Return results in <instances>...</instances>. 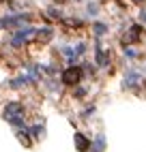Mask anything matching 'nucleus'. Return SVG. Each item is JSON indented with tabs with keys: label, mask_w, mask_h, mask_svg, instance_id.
Segmentation results:
<instances>
[{
	"label": "nucleus",
	"mask_w": 146,
	"mask_h": 152,
	"mask_svg": "<svg viewBox=\"0 0 146 152\" xmlns=\"http://www.w3.org/2000/svg\"><path fill=\"white\" fill-rule=\"evenodd\" d=\"M24 116H26V111L22 107V103H9L2 111V118L7 120V122H11V124H19V122H24Z\"/></svg>",
	"instance_id": "obj_1"
},
{
	"label": "nucleus",
	"mask_w": 146,
	"mask_h": 152,
	"mask_svg": "<svg viewBox=\"0 0 146 152\" xmlns=\"http://www.w3.org/2000/svg\"><path fill=\"white\" fill-rule=\"evenodd\" d=\"M80 79H82V69H77V66H69V69H65V73H62L65 86H77Z\"/></svg>",
	"instance_id": "obj_2"
},
{
	"label": "nucleus",
	"mask_w": 146,
	"mask_h": 152,
	"mask_svg": "<svg viewBox=\"0 0 146 152\" xmlns=\"http://www.w3.org/2000/svg\"><path fill=\"white\" fill-rule=\"evenodd\" d=\"M73 139H75V148H77L80 152H88V150H90V139H86L82 133H77Z\"/></svg>",
	"instance_id": "obj_3"
},
{
	"label": "nucleus",
	"mask_w": 146,
	"mask_h": 152,
	"mask_svg": "<svg viewBox=\"0 0 146 152\" xmlns=\"http://www.w3.org/2000/svg\"><path fill=\"white\" fill-rule=\"evenodd\" d=\"M28 34H32V30H24V32H17V37L13 39V45H15V47L24 45V43H26V39H28Z\"/></svg>",
	"instance_id": "obj_4"
},
{
	"label": "nucleus",
	"mask_w": 146,
	"mask_h": 152,
	"mask_svg": "<svg viewBox=\"0 0 146 152\" xmlns=\"http://www.w3.org/2000/svg\"><path fill=\"white\" fill-rule=\"evenodd\" d=\"M138 82H140V79H138V75H129L127 79H125V86H127V88H133Z\"/></svg>",
	"instance_id": "obj_5"
},
{
	"label": "nucleus",
	"mask_w": 146,
	"mask_h": 152,
	"mask_svg": "<svg viewBox=\"0 0 146 152\" xmlns=\"http://www.w3.org/2000/svg\"><path fill=\"white\" fill-rule=\"evenodd\" d=\"M97 62H99L101 66H105V64H108V54H105V52H97Z\"/></svg>",
	"instance_id": "obj_6"
},
{
	"label": "nucleus",
	"mask_w": 146,
	"mask_h": 152,
	"mask_svg": "<svg viewBox=\"0 0 146 152\" xmlns=\"http://www.w3.org/2000/svg\"><path fill=\"white\" fill-rule=\"evenodd\" d=\"M17 137H19V141H22L24 146H30V139H28V133H26V131H19Z\"/></svg>",
	"instance_id": "obj_7"
},
{
	"label": "nucleus",
	"mask_w": 146,
	"mask_h": 152,
	"mask_svg": "<svg viewBox=\"0 0 146 152\" xmlns=\"http://www.w3.org/2000/svg\"><path fill=\"white\" fill-rule=\"evenodd\" d=\"M26 84H28V79H26V77H19V79H15V82H13L15 88H24Z\"/></svg>",
	"instance_id": "obj_8"
},
{
	"label": "nucleus",
	"mask_w": 146,
	"mask_h": 152,
	"mask_svg": "<svg viewBox=\"0 0 146 152\" xmlns=\"http://www.w3.org/2000/svg\"><path fill=\"white\" fill-rule=\"evenodd\" d=\"M103 150V137H97V141H95V150L92 152H101Z\"/></svg>",
	"instance_id": "obj_9"
},
{
	"label": "nucleus",
	"mask_w": 146,
	"mask_h": 152,
	"mask_svg": "<svg viewBox=\"0 0 146 152\" xmlns=\"http://www.w3.org/2000/svg\"><path fill=\"white\" fill-rule=\"evenodd\" d=\"M95 32H97V37H101V32H105V26H103V24H97V26H95Z\"/></svg>",
	"instance_id": "obj_10"
},
{
	"label": "nucleus",
	"mask_w": 146,
	"mask_h": 152,
	"mask_svg": "<svg viewBox=\"0 0 146 152\" xmlns=\"http://www.w3.org/2000/svg\"><path fill=\"white\" fill-rule=\"evenodd\" d=\"M133 2H144V0H133Z\"/></svg>",
	"instance_id": "obj_11"
},
{
	"label": "nucleus",
	"mask_w": 146,
	"mask_h": 152,
	"mask_svg": "<svg viewBox=\"0 0 146 152\" xmlns=\"http://www.w3.org/2000/svg\"><path fill=\"white\" fill-rule=\"evenodd\" d=\"M56 2H67V0H56Z\"/></svg>",
	"instance_id": "obj_12"
},
{
	"label": "nucleus",
	"mask_w": 146,
	"mask_h": 152,
	"mask_svg": "<svg viewBox=\"0 0 146 152\" xmlns=\"http://www.w3.org/2000/svg\"><path fill=\"white\" fill-rule=\"evenodd\" d=\"M142 17H144V22H146V13H144V15H142Z\"/></svg>",
	"instance_id": "obj_13"
}]
</instances>
